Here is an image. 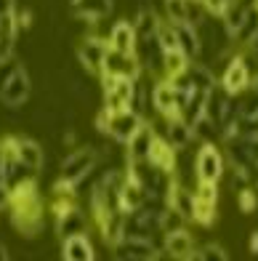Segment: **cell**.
<instances>
[{
    "label": "cell",
    "instance_id": "cell-9",
    "mask_svg": "<svg viewBox=\"0 0 258 261\" xmlns=\"http://www.w3.org/2000/svg\"><path fill=\"white\" fill-rule=\"evenodd\" d=\"M221 86H224L229 93H240L245 91L253 83V75H250V67L245 62V56L237 54V56H229V62L224 67V75H221Z\"/></svg>",
    "mask_w": 258,
    "mask_h": 261
},
{
    "label": "cell",
    "instance_id": "cell-28",
    "mask_svg": "<svg viewBox=\"0 0 258 261\" xmlns=\"http://www.w3.org/2000/svg\"><path fill=\"white\" fill-rule=\"evenodd\" d=\"M237 205H240V211H245V213L258 211V197H255V192H253L250 187H245V189H240V192H237Z\"/></svg>",
    "mask_w": 258,
    "mask_h": 261
},
{
    "label": "cell",
    "instance_id": "cell-17",
    "mask_svg": "<svg viewBox=\"0 0 258 261\" xmlns=\"http://www.w3.org/2000/svg\"><path fill=\"white\" fill-rule=\"evenodd\" d=\"M62 256L67 261H91L96 253H93V243L88 240V234H72V237H64Z\"/></svg>",
    "mask_w": 258,
    "mask_h": 261
},
{
    "label": "cell",
    "instance_id": "cell-24",
    "mask_svg": "<svg viewBox=\"0 0 258 261\" xmlns=\"http://www.w3.org/2000/svg\"><path fill=\"white\" fill-rule=\"evenodd\" d=\"M194 224L200 227H210L216 221V203H205V200H197L194 197V216H192Z\"/></svg>",
    "mask_w": 258,
    "mask_h": 261
},
{
    "label": "cell",
    "instance_id": "cell-10",
    "mask_svg": "<svg viewBox=\"0 0 258 261\" xmlns=\"http://www.w3.org/2000/svg\"><path fill=\"white\" fill-rule=\"evenodd\" d=\"M112 6H114L112 0H69V11H72V16L88 21V24H96V21L109 19Z\"/></svg>",
    "mask_w": 258,
    "mask_h": 261
},
{
    "label": "cell",
    "instance_id": "cell-3",
    "mask_svg": "<svg viewBox=\"0 0 258 261\" xmlns=\"http://www.w3.org/2000/svg\"><path fill=\"white\" fill-rule=\"evenodd\" d=\"M224 168H226V160L221 155V149L216 144H203L194 158L197 181H218L224 176Z\"/></svg>",
    "mask_w": 258,
    "mask_h": 261
},
{
    "label": "cell",
    "instance_id": "cell-20",
    "mask_svg": "<svg viewBox=\"0 0 258 261\" xmlns=\"http://www.w3.org/2000/svg\"><path fill=\"white\" fill-rule=\"evenodd\" d=\"M149 163H155L157 168H162V171H168V173H176V149L168 144L162 136H157L155 139V144H152V149H149V158H147Z\"/></svg>",
    "mask_w": 258,
    "mask_h": 261
},
{
    "label": "cell",
    "instance_id": "cell-19",
    "mask_svg": "<svg viewBox=\"0 0 258 261\" xmlns=\"http://www.w3.org/2000/svg\"><path fill=\"white\" fill-rule=\"evenodd\" d=\"M144 200H147V189L138 184L133 176H125L123 189H120V208H123V213L141 208V205H144Z\"/></svg>",
    "mask_w": 258,
    "mask_h": 261
},
{
    "label": "cell",
    "instance_id": "cell-15",
    "mask_svg": "<svg viewBox=\"0 0 258 261\" xmlns=\"http://www.w3.org/2000/svg\"><path fill=\"white\" fill-rule=\"evenodd\" d=\"M176 30V43H179V51L189 59V62H194V59H200V32H197V27L186 24V21H181V24H173Z\"/></svg>",
    "mask_w": 258,
    "mask_h": 261
},
{
    "label": "cell",
    "instance_id": "cell-1",
    "mask_svg": "<svg viewBox=\"0 0 258 261\" xmlns=\"http://www.w3.org/2000/svg\"><path fill=\"white\" fill-rule=\"evenodd\" d=\"M99 165V152L91 149V147H83V149H72L69 155L62 160L59 171H62V179L69 181V184H80L85 181V176L93 173V168Z\"/></svg>",
    "mask_w": 258,
    "mask_h": 261
},
{
    "label": "cell",
    "instance_id": "cell-31",
    "mask_svg": "<svg viewBox=\"0 0 258 261\" xmlns=\"http://www.w3.org/2000/svg\"><path fill=\"white\" fill-rule=\"evenodd\" d=\"M250 251H253V253H258V232H253V234H250Z\"/></svg>",
    "mask_w": 258,
    "mask_h": 261
},
{
    "label": "cell",
    "instance_id": "cell-8",
    "mask_svg": "<svg viewBox=\"0 0 258 261\" xmlns=\"http://www.w3.org/2000/svg\"><path fill=\"white\" fill-rule=\"evenodd\" d=\"M104 54H107V40L99 35H83V43L77 45V59L91 75H101L104 67Z\"/></svg>",
    "mask_w": 258,
    "mask_h": 261
},
{
    "label": "cell",
    "instance_id": "cell-16",
    "mask_svg": "<svg viewBox=\"0 0 258 261\" xmlns=\"http://www.w3.org/2000/svg\"><path fill=\"white\" fill-rule=\"evenodd\" d=\"M152 104H155V112L162 117L176 115V88L170 80H157L152 86Z\"/></svg>",
    "mask_w": 258,
    "mask_h": 261
},
{
    "label": "cell",
    "instance_id": "cell-27",
    "mask_svg": "<svg viewBox=\"0 0 258 261\" xmlns=\"http://www.w3.org/2000/svg\"><path fill=\"white\" fill-rule=\"evenodd\" d=\"M194 258L197 261H226V251L218 243H205L203 248L194 251Z\"/></svg>",
    "mask_w": 258,
    "mask_h": 261
},
{
    "label": "cell",
    "instance_id": "cell-14",
    "mask_svg": "<svg viewBox=\"0 0 258 261\" xmlns=\"http://www.w3.org/2000/svg\"><path fill=\"white\" fill-rule=\"evenodd\" d=\"M107 45L114 51H123V54H133L136 48V30H133V21H117V24L109 30L107 35Z\"/></svg>",
    "mask_w": 258,
    "mask_h": 261
},
{
    "label": "cell",
    "instance_id": "cell-5",
    "mask_svg": "<svg viewBox=\"0 0 258 261\" xmlns=\"http://www.w3.org/2000/svg\"><path fill=\"white\" fill-rule=\"evenodd\" d=\"M101 75H112V77H131L138 80L141 75V64H138L136 54H123V51H114L107 45V54H104V67H101Z\"/></svg>",
    "mask_w": 258,
    "mask_h": 261
},
{
    "label": "cell",
    "instance_id": "cell-2",
    "mask_svg": "<svg viewBox=\"0 0 258 261\" xmlns=\"http://www.w3.org/2000/svg\"><path fill=\"white\" fill-rule=\"evenodd\" d=\"M30 96H32V77L27 72V67L21 64L16 72L0 86V104H3L6 110H16V107H21Z\"/></svg>",
    "mask_w": 258,
    "mask_h": 261
},
{
    "label": "cell",
    "instance_id": "cell-11",
    "mask_svg": "<svg viewBox=\"0 0 258 261\" xmlns=\"http://www.w3.org/2000/svg\"><path fill=\"white\" fill-rule=\"evenodd\" d=\"M162 251H165L170 258H179V261H186V258H194V237L186 232V229H179V232H170L162 237Z\"/></svg>",
    "mask_w": 258,
    "mask_h": 261
},
{
    "label": "cell",
    "instance_id": "cell-25",
    "mask_svg": "<svg viewBox=\"0 0 258 261\" xmlns=\"http://www.w3.org/2000/svg\"><path fill=\"white\" fill-rule=\"evenodd\" d=\"M208 16H210V11L205 6V0H186V24L200 27Z\"/></svg>",
    "mask_w": 258,
    "mask_h": 261
},
{
    "label": "cell",
    "instance_id": "cell-7",
    "mask_svg": "<svg viewBox=\"0 0 258 261\" xmlns=\"http://www.w3.org/2000/svg\"><path fill=\"white\" fill-rule=\"evenodd\" d=\"M160 123H162V128L155 130V134L165 139L176 152L186 149V147H189L192 141H194V130H192V125H186L179 115H170V117H162V115H160Z\"/></svg>",
    "mask_w": 258,
    "mask_h": 261
},
{
    "label": "cell",
    "instance_id": "cell-4",
    "mask_svg": "<svg viewBox=\"0 0 258 261\" xmlns=\"http://www.w3.org/2000/svg\"><path fill=\"white\" fill-rule=\"evenodd\" d=\"M144 123L141 115H136L131 107H125V110H117V112H109V120H107V128H104V134L109 139H114L117 144H125L128 139H131L138 125Z\"/></svg>",
    "mask_w": 258,
    "mask_h": 261
},
{
    "label": "cell",
    "instance_id": "cell-6",
    "mask_svg": "<svg viewBox=\"0 0 258 261\" xmlns=\"http://www.w3.org/2000/svg\"><path fill=\"white\" fill-rule=\"evenodd\" d=\"M114 258H128V261H155L160 256L162 248L149 243V240H138V237H120L114 245Z\"/></svg>",
    "mask_w": 258,
    "mask_h": 261
},
{
    "label": "cell",
    "instance_id": "cell-23",
    "mask_svg": "<svg viewBox=\"0 0 258 261\" xmlns=\"http://www.w3.org/2000/svg\"><path fill=\"white\" fill-rule=\"evenodd\" d=\"M160 229H162V234L186 229V216L181 211H176L173 205H165V211L160 213Z\"/></svg>",
    "mask_w": 258,
    "mask_h": 261
},
{
    "label": "cell",
    "instance_id": "cell-12",
    "mask_svg": "<svg viewBox=\"0 0 258 261\" xmlns=\"http://www.w3.org/2000/svg\"><path fill=\"white\" fill-rule=\"evenodd\" d=\"M155 139H157V134H155V128H152L147 120L138 125V130L125 141V152H128V160H147L149 158V149H152V144H155Z\"/></svg>",
    "mask_w": 258,
    "mask_h": 261
},
{
    "label": "cell",
    "instance_id": "cell-13",
    "mask_svg": "<svg viewBox=\"0 0 258 261\" xmlns=\"http://www.w3.org/2000/svg\"><path fill=\"white\" fill-rule=\"evenodd\" d=\"M56 232L62 237H72V234H88V219L77 205L67 208L64 213L56 216Z\"/></svg>",
    "mask_w": 258,
    "mask_h": 261
},
{
    "label": "cell",
    "instance_id": "cell-21",
    "mask_svg": "<svg viewBox=\"0 0 258 261\" xmlns=\"http://www.w3.org/2000/svg\"><path fill=\"white\" fill-rule=\"evenodd\" d=\"M186 77H189V83H192V88H200V91H210L216 86V72L210 69L208 64H203V62H189V67H186Z\"/></svg>",
    "mask_w": 258,
    "mask_h": 261
},
{
    "label": "cell",
    "instance_id": "cell-32",
    "mask_svg": "<svg viewBox=\"0 0 258 261\" xmlns=\"http://www.w3.org/2000/svg\"><path fill=\"white\" fill-rule=\"evenodd\" d=\"M255 184H258V181H255Z\"/></svg>",
    "mask_w": 258,
    "mask_h": 261
},
{
    "label": "cell",
    "instance_id": "cell-18",
    "mask_svg": "<svg viewBox=\"0 0 258 261\" xmlns=\"http://www.w3.org/2000/svg\"><path fill=\"white\" fill-rule=\"evenodd\" d=\"M11 141H14V149H16V155H19L21 163L30 165L32 171L43 168L45 155H43V147L38 144V141H35V139H11Z\"/></svg>",
    "mask_w": 258,
    "mask_h": 261
},
{
    "label": "cell",
    "instance_id": "cell-22",
    "mask_svg": "<svg viewBox=\"0 0 258 261\" xmlns=\"http://www.w3.org/2000/svg\"><path fill=\"white\" fill-rule=\"evenodd\" d=\"M186 67H189V59H186L179 48H170V51H165V59H162V77L173 80L181 72H186Z\"/></svg>",
    "mask_w": 258,
    "mask_h": 261
},
{
    "label": "cell",
    "instance_id": "cell-26",
    "mask_svg": "<svg viewBox=\"0 0 258 261\" xmlns=\"http://www.w3.org/2000/svg\"><path fill=\"white\" fill-rule=\"evenodd\" d=\"M162 14L170 24L186 21V0H162Z\"/></svg>",
    "mask_w": 258,
    "mask_h": 261
},
{
    "label": "cell",
    "instance_id": "cell-30",
    "mask_svg": "<svg viewBox=\"0 0 258 261\" xmlns=\"http://www.w3.org/2000/svg\"><path fill=\"white\" fill-rule=\"evenodd\" d=\"M0 184H6V171H3V144H0Z\"/></svg>",
    "mask_w": 258,
    "mask_h": 261
},
{
    "label": "cell",
    "instance_id": "cell-29",
    "mask_svg": "<svg viewBox=\"0 0 258 261\" xmlns=\"http://www.w3.org/2000/svg\"><path fill=\"white\" fill-rule=\"evenodd\" d=\"M8 203H11V189L6 184H0V211H3Z\"/></svg>",
    "mask_w": 258,
    "mask_h": 261
}]
</instances>
